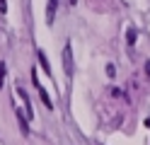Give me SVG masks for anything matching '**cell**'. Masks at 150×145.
Segmentation results:
<instances>
[{
	"mask_svg": "<svg viewBox=\"0 0 150 145\" xmlns=\"http://www.w3.org/2000/svg\"><path fill=\"white\" fill-rule=\"evenodd\" d=\"M68 3H70V5H75V3H78V0H68Z\"/></svg>",
	"mask_w": 150,
	"mask_h": 145,
	"instance_id": "12",
	"label": "cell"
},
{
	"mask_svg": "<svg viewBox=\"0 0 150 145\" xmlns=\"http://www.w3.org/2000/svg\"><path fill=\"white\" fill-rule=\"evenodd\" d=\"M0 12H7V3L5 0H0Z\"/></svg>",
	"mask_w": 150,
	"mask_h": 145,
	"instance_id": "10",
	"label": "cell"
},
{
	"mask_svg": "<svg viewBox=\"0 0 150 145\" xmlns=\"http://www.w3.org/2000/svg\"><path fill=\"white\" fill-rule=\"evenodd\" d=\"M32 82H34V87L39 90V97H41V102H44V106L46 109H51L53 111V102H51V97H49V92L41 87V82H39V77H36V68H32Z\"/></svg>",
	"mask_w": 150,
	"mask_h": 145,
	"instance_id": "1",
	"label": "cell"
},
{
	"mask_svg": "<svg viewBox=\"0 0 150 145\" xmlns=\"http://www.w3.org/2000/svg\"><path fill=\"white\" fill-rule=\"evenodd\" d=\"M107 75H109V77H114V75H116V68H114V65H111V63L107 65Z\"/></svg>",
	"mask_w": 150,
	"mask_h": 145,
	"instance_id": "9",
	"label": "cell"
},
{
	"mask_svg": "<svg viewBox=\"0 0 150 145\" xmlns=\"http://www.w3.org/2000/svg\"><path fill=\"white\" fill-rule=\"evenodd\" d=\"M63 70L68 77H73V46L70 44L63 46Z\"/></svg>",
	"mask_w": 150,
	"mask_h": 145,
	"instance_id": "3",
	"label": "cell"
},
{
	"mask_svg": "<svg viewBox=\"0 0 150 145\" xmlns=\"http://www.w3.org/2000/svg\"><path fill=\"white\" fill-rule=\"evenodd\" d=\"M17 94L22 97V102H24V109H27V114H29V121L34 119V106H32V99L27 97V92L22 90V87H17Z\"/></svg>",
	"mask_w": 150,
	"mask_h": 145,
	"instance_id": "4",
	"label": "cell"
},
{
	"mask_svg": "<svg viewBox=\"0 0 150 145\" xmlns=\"http://www.w3.org/2000/svg\"><path fill=\"white\" fill-rule=\"evenodd\" d=\"M5 73H7V65L0 63V90H3V82H5Z\"/></svg>",
	"mask_w": 150,
	"mask_h": 145,
	"instance_id": "8",
	"label": "cell"
},
{
	"mask_svg": "<svg viewBox=\"0 0 150 145\" xmlns=\"http://www.w3.org/2000/svg\"><path fill=\"white\" fill-rule=\"evenodd\" d=\"M36 58H39V63H41V68H44V70H46V73L51 75V63L46 61V53L41 51V48H39V51H36Z\"/></svg>",
	"mask_w": 150,
	"mask_h": 145,
	"instance_id": "6",
	"label": "cell"
},
{
	"mask_svg": "<svg viewBox=\"0 0 150 145\" xmlns=\"http://www.w3.org/2000/svg\"><path fill=\"white\" fill-rule=\"evenodd\" d=\"M15 116H17V123H20V131L22 135H29V114H27V109H20V106H15Z\"/></svg>",
	"mask_w": 150,
	"mask_h": 145,
	"instance_id": "2",
	"label": "cell"
},
{
	"mask_svg": "<svg viewBox=\"0 0 150 145\" xmlns=\"http://www.w3.org/2000/svg\"><path fill=\"white\" fill-rule=\"evenodd\" d=\"M145 75H148V77H150V61H148V63H145Z\"/></svg>",
	"mask_w": 150,
	"mask_h": 145,
	"instance_id": "11",
	"label": "cell"
},
{
	"mask_svg": "<svg viewBox=\"0 0 150 145\" xmlns=\"http://www.w3.org/2000/svg\"><path fill=\"white\" fill-rule=\"evenodd\" d=\"M56 10H58V0H49V5H46V22H49V24H53Z\"/></svg>",
	"mask_w": 150,
	"mask_h": 145,
	"instance_id": "5",
	"label": "cell"
},
{
	"mask_svg": "<svg viewBox=\"0 0 150 145\" xmlns=\"http://www.w3.org/2000/svg\"><path fill=\"white\" fill-rule=\"evenodd\" d=\"M136 36H138L136 27H128V32H126V44H128V46H136Z\"/></svg>",
	"mask_w": 150,
	"mask_h": 145,
	"instance_id": "7",
	"label": "cell"
}]
</instances>
